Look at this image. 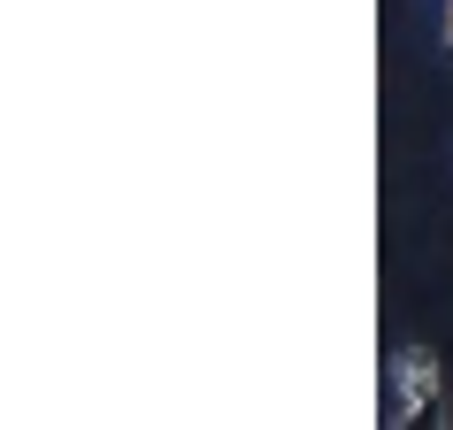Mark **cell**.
<instances>
[{
	"label": "cell",
	"mask_w": 453,
	"mask_h": 430,
	"mask_svg": "<svg viewBox=\"0 0 453 430\" xmlns=\"http://www.w3.org/2000/svg\"><path fill=\"white\" fill-rule=\"evenodd\" d=\"M384 423H446V377L430 346L392 354V392H384Z\"/></svg>",
	"instance_id": "cell-1"
},
{
	"label": "cell",
	"mask_w": 453,
	"mask_h": 430,
	"mask_svg": "<svg viewBox=\"0 0 453 430\" xmlns=\"http://www.w3.org/2000/svg\"><path fill=\"white\" fill-rule=\"evenodd\" d=\"M438 39H446V62H453V0H446V24H438Z\"/></svg>",
	"instance_id": "cell-2"
}]
</instances>
